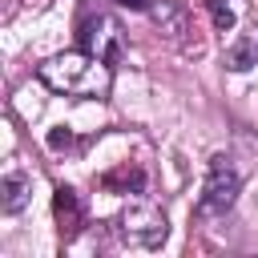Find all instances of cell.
I'll return each instance as SVG.
<instances>
[{
    "label": "cell",
    "instance_id": "obj_4",
    "mask_svg": "<svg viewBox=\"0 0 258 258\" xmlns=\"http://www.w3.org/2000/svg\"><path fill=\"white\" fill-rule=\"evenodd\" d=\"M77 40H81L85 52H93V56H101L109 64H121V56H125V32H121V24L113 16H101V12L85 16L81 28H77Z\"/></svg>",
    "mask_w": 258,
    "mask_h": 258
},
{
    "label": "cell",
    "instance_id": "obj_11",
    "mask_svg": "<svg viewBox=\"0 0 258 258\" xmlns=\"http://www.w3.org/2000/svg\"><path fill=\"white\" fill-rule=\"evenodd\" d=\"M48 145L60 153V149H73V145H77V137H73L64 125H56V129H48Z\"/></svg>",
    "mask_w": 258,
    "mask_h": 258
},
{
    "label": "cell",
    "instance_id": "obj_5",
    "mask_svg": "<svg viewBox=\"0 0 258 258\" xmlns=\"http://www.w3.org/2000/svg\"><path fill=\"white\" fill-rule=\"evenodd\" d=\"M52 214H56L60 238H64V242H73V238L81 234V226H85V206H81L77 189H69V185H56V194H52Z\"/></svg>",
    "mask_w": 258,
    "mask_h": 258
},
{
    "label": "cell",
    "instance_id": "obj_6",
    "mask_svg": "<svg viewBox=\"0 0 258 258\" xmlns=\"http://www.w3.org/2000/svg\"><path fill=\"white\" fill-rule=\"evenodd\" d=\"M153 12V24L169 36V40H177L181 32H189V16H185V4H177V0H161V4H153L149 8Z\"/></svg>",
    "mask_w": 258,
    "mask_h": 258
},
{
    "label": "cell",
    "instance_id": "obj_1",
    "mask_svg": "<svg viewBox=\"0 0 258 258\" xmlns=\"http://www.w3.org/2000/svg\"><path fill=\"white\" fill-rule=\"evenodd\" d=\"M36 77L44 89L60 93V97H85V101H101L113 89V64L77 48V52H56L48 60L36 64Z\"/></svg>",
    "mask_w": 258,
    "mask_h": 258
},
{
    "label": "cell",
    "instance_id": "obj_7",
    "mask_svg": "<svg viewBox=\"0 0 258 258\" xmlns=\"http://www.w3.org/2000/svg\"><path fill=\"white\" fill-rule=\"evenodd\" d=\"M101 185L109 189V194H145V169H137V165H117V169H109L105 177H101Z\"/></svg>",
    "mask_w": 258,
    "mask_h": 258
},
{
    "label": "cell",
    "instance_id": "obj_10",
    "mask_svg": "<svg viewBox=\"0 0 258 258\" xmlns=\"http://www.w3.org/2000/svg\"><path fill=\"white\" fill-rule=\"evenodd\" d=\"M206 8H210V16H214V28H218V32H230V28H234V8H230L226 0H206Z\"/></svg>",
    "mask_w": 258,
    "mask_h": 258
},
{
    "label": "cell",
    "instance_id": "obj_9",
    "mask_svg": "<svg viewBox=\"0 0 258 258\" xmlns=\"http://www.w3.org/2000/svg\"><path fill=\"white\" fill-rule=\"evenodd\" d=\"M258 64V36H238L230 48H226V69L234 73H246Z\"/></svg>",
    "mask_w": 258,
    "mask_h": 258
},
{
    "label": "cell",
    "instance_id": "obj_3",
    "mask_svg": "<svg viewBox=\"0 0 258 258\" xmlns=\"http://www.w3.org/2000/svg\"><path fill=\"white\" fill-rule=\"evenodd\" d=\"M238 189H242V173L234 169V161H230L226 153L210 157L206 185H202V198H198V218H218V214H226V210L238 202Z\"/></svg>",
    "mask_w": 258,
    "mask_h": 258
},
{
    "label": "cell",
    "instance_id": "obj_12",
    "mask_svg": "<svg viewBox=\"0 0 258 258\" xmlns=\"http://www.w3.org/2000/svg\"><path fill=\"white\" fill-rule=\"evenodd\" d=\"M121 8H133V12H149L153 8V0H117Z\"/></svg>",
    "mask_w": 258,
    "mask_h": 258
},
{
    "label": "cell",
    "instance_id": "obj_2",
    "mask_svg": "<svg viewBox=\"0 0 258 258\" xmlns=\"http://www.w3.org/2000/svg\"><path fill=\"white\" fill-rule=\"evenodd\" d=\"M117 234H121L129 246L157 250V246L165 242V234H169L165 210L153 206V202H145V198H137V202H129V206L121 210V218H117Z\"/></svg>",
    "mask_w": 258,
    "mask_h": 258
},
{
    "label": "cell",
    "instance_id": "obj_8",
    "mask_svg": "<svg viewBox=\"0 0 258 258\" xmlns=\"http://www.w3.org/2000/svg\"><path fill=\"white\" fill-rule=\"evenodd\" d=\"M28 194H32V181L24 173H4V181H0V210L4 214H20L28 206Z\"/></svg>",
    "mask_w": 258,
    "mask_h": 258
}]
</instances>
